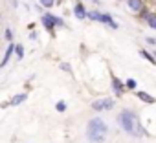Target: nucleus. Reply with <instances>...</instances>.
Instances as JSON below:
<instances>
[{
  "mask_svg": "<svg viewBox=\"0 0 156 143\" xmlns=\"http://www.w3.org/2000/svg\"><path fill=\"white\" fill-rule=\"evenodd\" d=\"M101 24H107V26H110L112 30H118V28H119V24H118L108 13H103V15H101Z\"/></svg>",
  "mask_w": 156,
  "mask_h": 143,
  "instance_id": "obj_7",
  "label": "nucleus"
},
{
  "mask_svg": "<svg viewBox=\"0 0 156 143\" xmlns=\"http://www.w3.org/2000/svg\"><path fill=\"white\" fill-rule=\"evenodd\" d=\"M125 86H127L125 83H121L116 75H112V90L118 94V97H121V94H123V88H125Z\"/></svg>",
  "mask_w": 156,
  "mask_h": 143,
  "instance_id": "obj_6",
  "label": "nucleus"
},
{
  "mask_svg": "<svg viewBox=\"0 0 156 143\" xmlns=\"http://www.w3.org/2000/svg\"><path fill=\"white\" fill-rule=\"evenodd\" d=\"M42 24L50 33H53V26H57V17L51 15V13H44L42 15Z\"/></svg>",
  "mask_w": 156,
  "mask_h": 143,
  "instance_id": "obj_4",
  "label": "nucleus"
},
{
  "mask_svg": "<svg viewBox=\"0 0 156 143\" xmlns=\"http://www.w3.org/2000/svg\"><path fill=\"white\" fill-rule=\"evenodd\" d=\"M73 13H75V17L79 19V20H83V19L88 17V11L85 9V6H83L81 2H75V4H73Z\"/></svg>",
  "mask_w": 156,
  "mask_h": 143,
  "instance_id": "obj_5",
  "label": "nucleus"
},
{
  "mask_svg": "<svg viewBox=\"0 0 156 143\" xmlns=\"http://www.w3.org/2000/svg\"><path fill=\"white\" fill-rule=\"evenodd\" d=\"M59 68H61V70H64V72H68V74H72V66H70L68 62H61V64H59Z\"/></svg>",
  "mask_w": 156,
  "mask_h": 143,
  "instance_id": "obj_18",
  "label": "nucleus"
},
{
  "mask_svg": "<svg viewBox=\"0 0 156 143\" xmlns=\"http://www.w3.org/2000/svg\"><path fill=\"white\" fill-rule=\"evenodd\" d=\"M26 99H28V94H19V96H15V97L11 99V105L17 106V105H20V103H24Z\"/></svg>",
  "mask_w": 156,
  "mask_h": 143,
  "instance_id": "obj_12",
  "label": "nucleus"
},
{
  "mask_svg": "<svg viewBox=\"0 0 156 143\" xmlns=\"http://www.w3.org/2000/svg\"><path fill=\"white\" fill-rule=\"evenodd\" d=\"M108 134V127L101 117H92L87 125V138L92 143H103L107 139Z\"/></svg>",
  "mask_w": 156,
  "mask_h": 143,
  "instance_id": "obj_2",
  "label": "nucleus"
},
{
  "mask_svg": "<svg viewBox=\"0 0 156 143\" xmlns=\"http://www.w3.org/2000/svg\"><path fill=\"white\" fill-rule=\"evenodd\" d=\"M125 85H127V88H129V90H136V86H138V83H136L134 79H127V81H125Z\"/></svg>",
  "mask_w": 156,
  "mask_h": 143,
  "instance_id": "obj_15",
  "label": "nucleus"
},
{
  "mask_svg": "<svg viewBox=\"0 0 156 143\" xmlns=\"http://www.w3.org/2000/svg\"><path fill=\"white\" fill-rule=\"evenodd\" d=\"M15 48H17V46L9 42V46H8V50H6V53H4V59H2V64H0V66H2V68H4V66L8 64V61L11 59V55H13V51H15Z\"/></svg>",
  "mask_w": 156,
  "mask_h": 143,
  "instance_id": "obj_9",
  "label": "nucleus"
},
{
  "mask_svg": "<svg viewBox=\"0 0 156 143\" xmlns=\"http://www.w3.org/2000/svg\"><path fill=\"white\" fill-rule=\"evenodd\" d=\"M11 4H13V8H17L19 6V0H11Z\"/></svg>",
  "mask_w": 156,
  "mask_h": 143,
  "instance_id": "obj_24",
  "label": "nucleus"
},
{
  "mask_svg": "<svg viewBox=\"0 0 156 143\" xmlns=\"http://www.w3.org/2000/svg\"><path fill=\"white\" fill-rule=\"evenodd\" d=\"M15 51H17V57H19V59H22V57H24V46H22V44H17Z\"/></svg>",
  "mask_w": 156,
  "mask_h": 143,
  "instance_id": "obj_16",
  "label": "nucleus"
},
{
  "mask_svg": "<svg viewBox=\"0 0 156 143\" xmlns=\"http://www.w3.org/2000/svg\"><path fill=\"white\" fill-rule=\"evenodd\" d=\"M92 108H94L96 112L110 110V108H114V101H112L110 97H103V99H99V101H94V103H92Z\"/></svg>",
  "mask_w": 156,
  "mask_h": 143,
  "instance_id": "obj_3",
  "label": "nucleus"
},
{
  "mask_svg": "<svg viewBox=\"0 0 156 143\" xmlns=\"http://www.w3.org/2000/svg\"><path fill=\"white\" fill-rule=\"evenodd\" d=\"M30 39H31V40H37V33H35V31H31V33H30Z\"/></svg>",
  "mask_w": 156,
  "mask_h": 143,
  "instance_id": "obj_23",
  "label": "nucleus"
},
{
  "mask_svg": "<svg viewBox=\"0 0 156 143\" xmlns=\"http://www.w3.org/2000/svg\"><path fill=\"white\" fill-rule=\"evenodd\" d=\"M138 97L141 99V101H145V103H154L156 99L152 97V96H149L147 92H138Z\"/></svg>",
  "mask_w": 156,
  "mask_h": 143,
  "instance_id": "obj_14",
  "label": "nucleus"
},
{
  "mask_svg": "<svg viewBox=\"0 0 156 143\" xmlns=\"http://www.w3.org/2000/svg\"><path fill=\"white\" fill-rule=\"evenodd\" d=\"M92 2H94V4H99V0H92Z\"/></svg>",
  "mask_w": 156,
  "mask_h": 143,
  "instance_id": "obj_25",
  "label": "nucleus"
},
{
  "mask_svg": "<svg viewBox=\"0 0 156 143\" xmlns=\"http://www.w3.org/2000/svg\"><path fill=\"white\" fill-rule=\"evenodd\" d=\"M57 26H61V28H62V26H64V20H62V19H61V17H57Z\"/></svg>",
  "mask_w": 156,
  "mask_h": 143,
  "instance_id": "obj_21",
  "label": "nucleus"
},
{
  "mask_svg": "<svg viewBox=\"0 0 156 143\" xmlns=\"http://www.w3.org/2000/svg\"><path fill=\"white\" fill-rule=\"evenodd\" d=\"M127 6H129V9L130 11H141L145 6H143V0H127Z\"/></svg>",
  "mask_w": 156,
  "mask_h": 143,
  "instance_id": "obj_8",
  "label": "nucleus"
},
{
  "mask_svg": "<svg viewBox=\"0 0 156 143\" xmlns=\"http://www.w3.org/2000/svg\"><path fill=\"white\" fill-rule=\"evenodd\" d=\"M145 22H147V26H149V28L156 30V13H149V17L145 19Z\"/></svg>",
  "mask_w": 156,
  "mask_h": 143,
  "instance_id": "obj_13",
  "label": "nucleus"
},
{
  "mask_svg": "<svg viewBox=\"0 0 156 143\" xmlns=\"http://www.w3.org/2000/svg\"><path fill=\"white\" fill-rule=\"evenodd\" d=\"M101 11H98V9H92V11H88V20H96V22H101Z\"/></svg>",
  "mask_w": 156,
  "mask_h": 143,
  "instance_id": "obj_11",
  "label": "nucleus"
},
{
  "mask_svg": "<svg viewBox=\"0 0 156 143\" xmlns=\"http://www.w3.org/2000/svg\"><path fill=\"white\" fill-rule=\"evenodd\" d=\"M55 4V0H41V6H44V8H51Z\"/></svg>",
  "mask_w": 156,
  "mask_h": 143,
  "instance_id": "obj_19",
  "label": "nucleus"
},
{
  "mask_svg": "<svg viewBox=\"0 0 156 143\" xmlns=\"http://www.w3.org/2000/svg\"><path fill=\"white\" fill-rule=\"evenodd\" d=\"M147 42H149V44H156V39H154V37H147Z\"/></svg>",
  "mask_w": 156,
  "mask_h": 143,
  "instance_id": "obj_22",
  "label": "nucleus"
},
{
  "mask_svg": "<svg viewBox=\"0 0 156 143\" xmlns=\"http://www.w3.org/2000/svg\"><path fill=\"white\" fill-rule=\"evenodd\" d=\"M4 37H6V40H8V42H11V40H13V31H11L9 28H6V31H4Z\"/></svg>",
  "mask_w": 156,
  "mask_h": 143,
  "instance_id": "obj_17",
  "label": "nucleus"
},
{
  "mask_svg": "<svg viewBox=\"0 0 156 143\" xmlns=\"http://www.w3.org/2000/svg\"><path fill=\"white\" fill-rule=\"evenodd\" d=\"M116 121H118V125L123 128V132H127V134H130V136H143V134H145V128L141 127L138 114H136L134 110H130V108H123V110L118 114Z\"/></svg>",
  "mask_w": 156,
  "mask_h": 143,
  "instance_id": "obj_1",
  "label": "nucleus"
},
{
  "mask_svg": "<svg viewBox=\"0 0 156 143\" xmlns=\"http://www.w3.org/2000/svg\"><path fill=\"white\" fill-rule=\"evenodd\" d=\"M55 108H57V112H64V110H66V103H62V101H59V103L55 105Z\"/></svg>",
  "mask_w": 156,
  "mask_h": 143,
  "instance_id": "obj_20",
  "label": "nucleus"
},
{
  "mask_svg": "<svg viewBox=\"0 0 156 143\" xmlns=\"http://www.w3.org/2000/svg\"><path fill=\"white\" fill-rule=\"evenodd\" d=\"M154 57H156V51H154Z\"/></svg>",
  "mask_w": 156,
  "mask_h": 143,
  "instance_id": "obj_26",
  "label": "nucleus"
},
{
  "mask_svg": "<svg viewBox=\"0 0 156 143\" xmlns=\"http://www.w3.org/2000/svg\"><path fill=\"white\" fill-rule=\"evenodd\" d=\"M152 53H154V51H152ZM152 53H151V51H147V50H140V55H141L143 59H147L149 62H152V64H156V57H154Z\"/></svg>",
  "mask_w": 156,
  "mask_h": 143,
  "instance_id": "obj_10",
  "label": "nucleus"
}]
</instances>
